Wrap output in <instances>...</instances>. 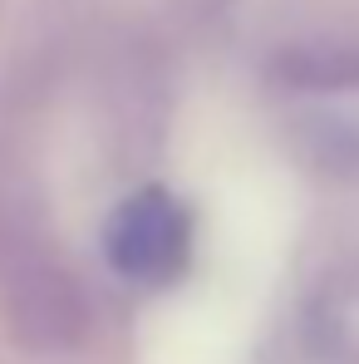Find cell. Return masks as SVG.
<instances>
[{
	"label": "cell",
	"mask_w": 359,
	"mask_h": 364,
	"mask_svg": "<svg viewBox=\"0 0 359 364\" xmlns=\"http://www.w3.org/2000/svg\"><path fill=\"white\" fill-rule=\"evenodd\" d=\"M192 222L168 187H143L109 222V261L128 281H168L187 261Z\"/></svg>",
	"instance_id": "obj_1"
}]
</instances>
